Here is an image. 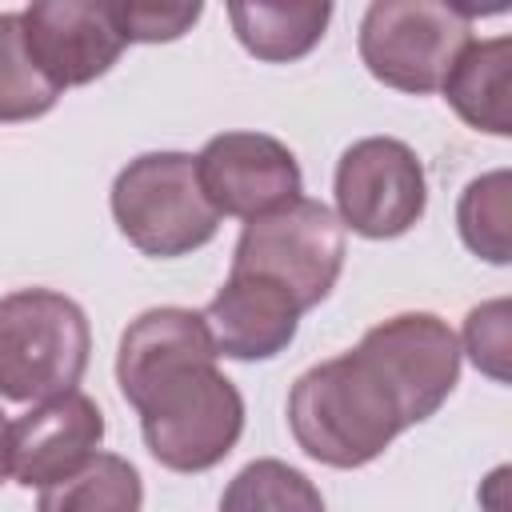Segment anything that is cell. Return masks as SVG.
Wrapping results in <instances>:
<instances>
[{
  "label": "cell",
  "instance_id": "6da1fadb",
  "mask_svg": "<svg viewBox=\"0 0 512 512\" xmlns=\"http://www.w3.org/2000/svg\"><path fill=\"white\" fill-rule=\"evenodd\" d=\"M140 412L148 452L172 472L216 468L244 432V400L216 368V352H180L120 384Z\"/></svg>",
  "mask_w": 512,
  "mask_h": 512
},
{
  "label": "cell",
  "instance_id": "7a4b0ae2",
  "mask_svg": "<svg viewBox=\"0 0 512 512\" xmlns=\"http://www.w3.org/2000/svg\"><path fill=\"white\" fill-rule=\"evenodd\" d=\"M288 428L312 460L328 468H360L412 428V420L388 376L352 348L308 368L292 384Z\"/></svg>",
  "mask_w": 512,
  "mask_h": 512
},
{
  "label": "cell",
  "instance_id": "3957f363",
  "mask_svg": "<svg viewBox=\"0 0 512 512\" xmlns=\"http://www.w3.org/2000/svg\"><path fill=\"white\" fill-rule=\"evenodd\" d=\"M92 332L84 308L52 288L0 296V396L40 404L72 392L88 368Z\"/></svg>",
  "mask_w": 512,
  "mask_h": 512
},
{
  "label": "cell",
  "instance_id": "277c9868",
  "mask_svg": "<svg viewBox=\"0 0 512 512\" xmlns=\"http://www.w3.org/2000/svg\"><path fill=\"white\" fill-rule=\"evenodd\" d=\"M112 216L128 244L160 260L204 248L220 228V212L208 204L196 156L188 152H144L128 160L112 180Z\"/></svg>",
  "mask_w": 512,
  "mask_h": 512
},
{
  "label": "cell",
  "instance_id": "5b68a950",
  "mask_svg": "<svg viewBox=\"0 0 512 512\" xmlns=\"http://www.w3.org/2000/svg\"><path fill=\"white\" fill-rule=\"evenodd\" d=\"M344 268V224L320 200L296 196L244 224L232 272L280 284L300 308H316Z\"/></svg>",
  "mask_w": 512,
  "mask_h": 512
},
{
  "label": "cell",
  "instance_id": "8992f818",
  "mask_svg": "<svg viewBox=\"0 0 512 512\" xmlns=\"http://www.w3.org/2000/svg\"><path fill=\"white\" fill-rule=\"evenodd\" d=\"M472 16L476 12L460 4L376 0L360 20V60L380 84L428 96L472 40Z\"/></svg>",
  "mask_w": 512,
  "mask_h": 512
},
{
  "label": "cell",
  "instance_id": "52a82bcc",
  "mask_svg": "<svg viewBox=\"0 0 512 512\" xmlns=\"http://www.w3.org/2000/svg\"><path fill=\"white\" fill-rule=\"evenodd\" d=\"M428 204L420 156L396 136H368L336 164V220L368 240L404 236Z\"/></svg>",
  "mask_w": 512,
  "mask_h": 512
},
{
  "label": "cell",
  "instance_id": "ba28073f",
  "mask_svg": "<svg viewBox=\"0 0 512 512\" xmlns=\"http://www.w3.org/2000/svg\"><path fill=\"white\" fill-rule=\"evenodd\" d=\"M396 388L412 424L436 416L460 380V340L432 312H400L372 324L356 344Z\"/></svg>",
  "mask_w": 512,
  "mask_h": 512
},
{
  "label": "cell",
  "instance_id": "9c48e42d",
  "mask_svg": "<svg viewBox=\"0 0 512 512\" xmlns=\"http://www.w3.org/2000/svg\"><path fill=\"white\" fill-rule=\"evenodd\" d=\"M196 176L220 216L256 220L300 196V164L288 144L264 132H220L196 156Z\"/></svg>",
  "mask_w": 512,
  "mask_h": 512
},
{
  "label": "cell",
  "instance_id": "30bf717a",
  "mask_svg": "<svg viewBox=\"0 0 512 512\" xmlns=\"http://www.w3.org/2000/svg\"><path fill=\"white\" fill-rule=\"evenodd\" d=\"M20 32L32 64L52 88H76L104 76L120 52L124 36L112 20V4L96 0H40L20 12Z\"/></svg>",
  "mask_w": 512,
  "mask_h": 512
},
{
  "label": "cell",
  "instance_id": "8fae6325",
  "mask_svg": "<svg viewBox=\"0 0 512 512\" xmlns=\"http://www.w3.org/2000/svg\"><path fill=\"white\" fill-rule=\"evenodd\" d=\"M104 440V412L80 388L40 400L8 424V476L24 488H48L84 468Z\"/></svg>",
  "mask_w": 512,
  "mask_h": 512
},
{
  "label": "cell",
  "instance_id": "7c38bea8",
  "mask_svg": "<svg viewBox=\"0 0 512 512\" xmlns=\"http://www.w3.org/2000/svg\"><path fill=\"white\" fill-rule=\"evenodd\" d=\"M300 312L304 308L280 284L252 272H232L200 316L208 324L216 356L272 360L292 344Z\"/></svg>",
  "mask_w": 512,
  "mask_h": 512
},
{
  "label": "cell",
  "instance_id": "4fadbf2b",
  "mask_svg": "<svg viewBox=\"0 0 512 512\" xmlns=\"http://www.w3.org/2000/svg\"><path fill=\"white\" fill-rule=\"evenodd\" d=\"M508 72H512V40L492 36V40H468L460 56L452 60L440 92L456 108L464 124L476 132L508 136L512 132V112H508Z\"/></svg>",
  "mask_w": 512,
  "mask_h": 512
},
{
  "label": "cell",
  "instance_id": "5bb4252c",
  "mask_svg": "<svg viewBox=\"0 0 512 512\" xmlns=\"http://www.w3.org/2000/svg\"><path fill=\"white\" fill-rule=\"evenodd\" d=\"M228 20L236 40L268 64L300 60L312 52L332 20L328 0H300V4H228Z\"/></svg>",
  "mask_w": 512,
  "mask_h": 512
},
{
  "label": "cell",
  "instance_id": "9a60e30c",
  "mask_svg": "<svg viewBox=\"0 0 512 512\" xmlns=\"http://www.w3.org/2000/svg\"><path fill=\"white\" fill-rule=\"evenodd\" d=\"M140 504V472L116 452H96L84 468L48 484L36 512H140Z\"/></svg>",
  "mask_w": 512,
  "mask_h": 512
},
{
  "label": "cell",
  "instance_id": "2e32d148",
  "mask_svg": "<svg viewBox=\"0 0 512 512\" xmlns=\"http://www.w3.org/2000/svg\"><path fill=\"white\" fill-rule=\"evenodd\" d=\"M220 512H328L320 488L292 464L284 460H252L244 464L224 496H220Z\"/></svg>",
  "mask_w": 512,
  "mask_h": 512
},
{
  "label": "cell",
  "instance_id": "e0dca14e",
  "mask_svg": "<svg viewBox=\"0 0 512 512\" xmlns=\"http://www.w3.org/2000/svg\"><path fill=\"white\" fill-rule=\"evenodd\" d=\"M60 88L32 64L20 32V12H0V124L36 120L56 104Z\"/></svg>",
  "mask_w": 512,
  "mask_h": 512
},
{
  "label": "cell",
  "instance_id": "ac0fdd59",
  "mask_svg": "<svg viewBox=\"0 0 512 512\" xmlns=\"http://www.w3.org/2000/svg\"><path fill=\"white\" fill-rule=\"evenodd\" d=\"M456 224L476 256L508 264V172H488L472 180L460 196Z\"/></svg>",
  "mask_w": 512,
  "mask_h": 512
},
{
  "label": "cell",
  "instance_id": "d6986e66",
  "mask_svg": "<svg viewBox=\"0 0 512 512\" xmlns=\"http://www.w3.org/2000/svg\"><path fill=\"white\" fill-rule=\"evenodd\" d=\"M204 4H148V0H120L112 4V20L124 36V44H160L184 36L200 20Z\"/></svg>",
  "mask_w": 512,
  "mask_h": 512
},
{
  "label": "cell",
  "instance_id": "ffe728a7",
  "mask_svg": "<svg viewBox=\"0 0 512 512\" xmlns=\"http://www.w3.org/2000/svg\"><path fill=\"white\" fill-rule=\"evenodd\" d=\"M476 368H484L488 376L496 380H508V300H492L484 308H472L468 312V324H464V348Z\"/></svg>",
  "mask_w": 512,
  "mask_h": 512
},
{
  "label": "cell",
  "instance_id": "44dd1931",
  "mask_svg": "<svg viewBox=\"0 0 512 512\" xmlns=\"http://www.w3.org/2000/svg\"><path fill=\"white\" fill-rule=\"evenodd\" d=\"M8 480V420L0 412V484Z\"/></svg>",
  "mask_w": 512,
  "mask_h": 512
}]
</instances>
